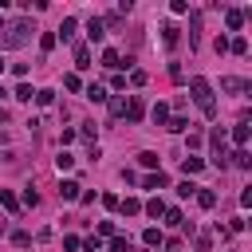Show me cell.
Wrapping results in <instances>:
<instances>
[{"label":"cell","instance_id":"cell-30","mask_svg":"<svg viewBox=\"0 0 252 252\" xmlns=\"http://www.w3.org/2000/svg\"><path fill=\"white\" fill-rule=\"evenodd\" d=\"M110 252H130V240L126 236H110Z\"/></svg>","mask_w":252,"mask_h":252},{"label":"cell","instance_id":"cell-24","mask_svg":"<svg viewBox=\"0 0 252 252\" xmlns=\"http://www.w3.org/2000/svg\"><path fill=\"white\" fill-rule=\"evenodd\" d=\"M161 217H165V224H173V228H181V224H185V217H181V209H165Z\"/></svg>","mask_w":252,"mask_h":252},{"label":"cell","instance_id":"cell-4","mask_svg":"<svg viewBox=\"0 0 252 252\" xmlns=\"http://www.w3.org/2000/svg\"><path fill=\"white\" fill-rule=\"evenodd\" d=\"M228 138L236 142V150H244V146H248V122H236V126L228 130Z\"/></svg>","mask_w":252,"mask_h":252},{"label":"cell","instance_id":"cell-5","mask_svg":"<svg viewBox=\"0 0 252 252\" xmlns=\"http://www.w3.org/2000/svg\"><path fill=\"white\" fill-rule=\"evenodd\" d=\"M126 114H130V122H142V114H146V102H142V98L134 94V98L126 102Z\"/></svg>","mask_w":252,"mask_h":252},{"label":"cell","instance_id":"cell-8","mask_svg":"<svg viewBox=\"0 0 252 252\" xmlns=\"http://www.w3.org/2000/svg\"><path fill=\"white\" fill-rule=\"evenodd\" d=\"M224 24H228V32H240V24H244V12H240V8H228V12H224Z\"/></svg>","mask_w":252,"mask_h":252},{"label":"cell","instance_id":"cell-22","mask_svg":"<svg viewBox=\"0 0 252 252\" xmlns=\"http://www.w3.org/2000/svg\"><path fill=\"white\" fill-rule=\"evenodd\" d=\"M228 158H232V165H240V169L252 165V154H248V150H236V154H228Z\"/></svg>","mask_w":252,"mask_h":252},{"label":"cell","instance_id":"cell-17","mask_svg":"<svg viewBox=\"0 0 252 252\" xmlns=\"http://www.w3.org/2000/svg\"><path fill=\"white\" fill-rule=\"evenodd\" d=\"M181 169H185V173H201V169H205V158H189V154H185Z\"/></svg>","mask_w":252,"mask_h":252},{"label":"cell","instance_id":"cell-13","mask_svg":"<svg viewBox=\"0 0 252 252\" xmlns=\"http://www.w3.org/2000/svg\"><path fill=\"white\" fill-rule=\"evenodd\" d=\"M118 209H122L126 217H138V213H142V201H138V197H126V201H118Z\"/></svg>","mask_w":252,"mask_h":252},{"label":"cell","instance_id":"cell-10","mask_svg":"<svg viewBox=\"0 0 252 252\" xmlns=\"http://www.w3.org/2000/svg\"><path fill=\"white\" fill-rule=\"evenodd\" d=\"M150 118H154V126H165V122H169V106H165V102H154Z\"/></svg>","mask_w":252,"mask_h":252},{"label":"cell","instance_id":"cell-42","mask_svg":"<svg viewBox=\"0 0 252 252\" xmlns=\"http://www.w3.org/2000/svg\"><path fill=\"white\" fill-rule=\"evenodd\" d=\"M0 28H4V16H0Z\"/></svg>","mask_w":252,"mask_h":252},{"label":"cell","instance_id":"cell-23","mask_svg":"<svg viewBox=\"0 0 252 252\" xmlns=\"http://www.w3.org/2000/svg\"><path fill=\"white\" fill-rule=\"evenodd\" d=\"M197 205H201V209H213V205H217V193H213V189H201V193H197Z\"/></svg>","mask_w":252,"mask_h":252},{"label":"cell","instance_id":"cell-25","mask_svg":"<svg viewBox=\"0 0 252 252\" xmlns=\"http://www.w3.org/2000/svg\"><path fill=\"white\" fill-rule=\"evenodd\" d=\"M12 94H16V98H20V102H32V98H35V91H32V87H28V83H20V87H16V91H12Z\"/></svg>","mask_w":252,"mask_h":252},{"label":"cell","instance_id":"cell-11","mask_svg":"<svg viewBox=\"0 0 252 252\" xmlns=\"http://www.w3.org/2000/svg\"><path fill=\"white\" fill-rule=\"evenodd\" d=\"M75 67H79V71H87V67H91V51H87V43H79V47H75Z\"/></svg>","mask_w":252,"mask_h":252},{"label":"cell","instance_id":"cell-38","mask_svg":"<svg viewBox=\"0 0 252 252\" xmlns=\"http://www.w3.org/2000/svg\"><path fill=\"white\" fill-rule=\"evenodd\" d=\"M98 236H114V220H98Z\"/></svg>","mask_w":252,"mask_h":252},{"label":"cell","instance_id":"cell-37","mask_svg":"<svg viewBox=\"0 0 252 252\" xmlns=\"http://www.w3.org/2000/svg\"><path fill=\"white\" fill-rule=\"evenodd\" d=\"M169 12H173V16H185V12H189V4H185V0H173V4H169Z\"/></svg>","mask_w":252,"mask_h":252},{"label":"cell","instance_id":"cell-1","mask_svg":"<svg viewBox=\"0 0 252 252\" xmlns=\"http://www.w3.org/2000/svg\"><path fill=\"white\" fill-rule=\"evenodd\" d=\"M189 94L197 98V106H201L205 118H217V102H213V83H209V79L193 75V79H189Z\"/></svg>","mask_w":252,"mask_h":252},{"label":"cell","instance_id":"cell-20","mask_svg":"<svg viewBox=\"0 0 252 252\" xmlns=\"http://www.w3.org/2000/svg\"><path fill=\"white\" fill-rule=\"evenodd\" d=\"M87 98H91V102H106V87L91 83V87H87Z\"/></svg>","mask_w":252,"mask_h":252},{"label":"cell","instance_id":"cell-40","mask_svg":"<svg viewBox=\"0 0 252 252\" xmlns=\"http://www.w3.org/2000/svg\"><path fill=\"white\" fill-rule=\"evenodd\" d=\"M110 114H126V98H114L110 102Z\"/></svg>","mask_w":252,"mask_h":252},{"label":"cell","instance_id":"cell-31","mask_svg":"<svg viewBox=\"0 0 252 252\" xmlns=\"http://www.w3.org/2000/svg\"><path fill=\"white\" fill-rule=\"evenodd\" d=\"M35 102H39V106H51V102H55V91H35Z\"/></svg>","mask_w":252,"mask_h":252},{"label":"cell","instance_id":"cell-19","mask_svg":"<svg viewBox=\"0 0 252 252\" xmlns=\"http://www.w3.org/2000/svg\"><path fill=\"white\" fill-rule=\"evenodd\" d=\"M102 67H122V55H118L114 47H106V51H102Z\"/></svg>","mask_w":252,"mask_h":252},{"label":"cell","instance_id":"cell-33","mask_svg":"<svg viewBox=\"0 0 252 252\" xmlns=\"http://www.w3.org/2000/svg\"><path fill=\"white\" fill-rule=\"evenodd\" d=\"M39 47L51 51V47H55V32H43V35H39Z\"/></svg>","mask_w":252,"mask_h":252},{"label":"cell","instance_id":"cell-27","mask_svg":"<svg viewBox=\"0 0 252 252\" xmlns=\"http://www.w3.org/2000/svg\"><path fill=\"white\" fill-rule=\"evenodd\" d=\"M63 87H67V91H83V79L71 71V75H63Z\"/></svg>","mask_w":252,"mask_h":252},{"label":"cell","instance_id":"cell-41","mask_svg":"<svg viewBox=\"0 0 252 252\" xmlns=\"http://www.w3.org/2000/svg\"><path fill=\"white\" fill-rule=\"evenodd\" d=\"M0 75H4V55H0Z\"/></svg>","mask_w":252,"mask_h":252},{"label":"cell","instance_id":"cell-26","mask_svg":"<svg viewBox=\"0 0 252 252\" xmlns=\"http://www.w3.org/2000/svg\"><path fill=\"white\" fill-rule=\"evenodd\" d=\"M228 51H236V55H248V39H244V35H236V39L228 43Z\"/></svg>","mask_w":252,"mask_h":252},{"label":"cell","instance_id":"cell-18","mask_svg":"<svg viewBox=\"0 0 252 252\" xmlns=\"http://www.w3.org/2000/svg\"><path fill=\"white\" fill-rule=\"evenodd\" d=\"M142 244H146V248H158V244H161V228H146V232H142Z\"/></svg>","mask_w":252,"mask_h":252},{"label":"cell","instance_id":"cell-29","mask_svg":"<svg viewBox=\"0 0 252 252\" xmlns=\"http://www.w3.org/2000/svg\"><path fill=\"white\" fill-rule=\"evenodd\" d=\"M185 126H189V122H185V118H181V114H177V118H169V122H165V130H169V134H181V130H185Z\"/></svg>","mask_w":252,"mask_h":252},{"label":"cell","instance_id":"cell-15","mask_svg":"<svg viewBox=\"0 0 252 252\" xmlns=\"http://www.w3.org/2000/svg\"><path fill=\"white\" fill-rule=\"evenodd\" d=\"M75 35V16H67L63 24H59V32H55V39H71Z\"/></svg>","mask_w":252,"mask_h":252},{"label":"cell","instance_id":"cell-3","mask_svg":"<svg viewBox=\"0 0 252 252\" xmlns=\"http://www.w3.org/2000/svg\"><path fill=\"white\" fill-rule=\"evenodd\" d=\"M209 142H213V165H217V169H224V165H228V134L217 126V130L209 134Z\"/></svg>","mask_w":252,"mask_h":252},{"label":"cell","instance_id":"cell-21","mask_svg":"<svg viewBox=\"0 0 252 252\" xmlns=\"http://www.w3.org/2000/svg\"><path fill=\"white\" fill-rule=\"evenodd\" d=\"M55 165H59V173H67V169L75 165V154H67V150H59V158H55Z\"/></svg>","mask_w":252,"mask_h":252},{"label":"cell","instance_id":"cell-12","mask_svg":"<svg viewBox=\"0 0 252 252\" xmlns=\"http://www.w3.org/2000/svg\"><path fill=\"white\" fill-rule=\"evenodd\" d=\"M0 205H4L8 213H20V201H16V193H12V189H0Z\"/></svg>","mask_w":252,"mask_h":252},{"label":"cell","instance_id":"cell-32","mask_svg":"<svg viewBox=\"0 0 252 252\" xmlns=\"http://www.w3.org/2000/svg\"><path fill=\"white\" fill-rule=\"evenodd\" d=\"M197 189H201V185H193V181H181V185H177V197H193Z\"/></svg>","mask_w":252,"mask_h":252},{"label":"cell","instance_id":"cell-16","mask_svg":"<svg viewBox=\"0 0 252 252\" xmlns=\"http://www.w3.org/2000/svg\"><path fill=\"white\" fill-rule=\"evenodd\" d=\"M177 39H181V35H177V28H173V24H165V28H161V43H165V47H177Z\"/></svg>","mask_w":252,"mask_h":252},{"label":"cell","instance_id":"cell-14","mask_svg":"<svg viewBox=\"0 0 252 252\" xmlns=\"http://www.w3.org/2000/svg\"><path fill=\"white\" fill-rule=\"evenodd\" d=\"M142 209H146V213H150V217H154V220H158V217H161V213H165V201H161V197H150V201H146V205H142Z\"/></svg>","mask_w":252,"mask_h":252},{"label":"cell","instance_id":"cell-36","mask_svg":"<svg viewBox=\"0 0 252 252\" xmlns=\"http://www.w3.org/2000/svg\"><path fill=\"white\" fill-rule=\"evenodd\" d=\"M12 244H16V248H28L32 236H28V232H12Z\"/></svg>","mask_w":252,"mask_h":252},{"label":"cell","instance_id":"cell-28","mask_svg":"<svg viewBox=\"0 0 252 252\" xmlns=\"http://www.w3.org/2000/svg\"><path fill=\"white\" fill-rule=\"evenodd\" d=\"M220 87H224V91H248L244 79H220Z\"/></svg>","mask_w":252,"mask_h":252},{"label":"cell","instance_id":"cell-35","mask_svg":"<svg viewBox=\"0 0 252 252\" xmlns=\"http://www.w3.org/2000/svg\"><path fill=\"white\" fill-rule=\"evenodd\" d=\"M24 205L35 209V205H39V193H35V189H24Z\"/></svg>","mask_w":252,"mask_h":252},{"label":"cell","instance_id":"cell-2","mask_svg":"<svg viewBox=\"0 0 252 252\" xmlns=\"http://www.w3.org/2000/svg\"><path fill=\"white\" fill-rule=\"evenodd\" d=\"M32 32H35V28H32L28 20H16V24H8V32L0 35V47H24Z\"/></svg>","mask_w":252,"mask_h":252},{"label":"cell","instance_id":"cell-39","mask_svg":"<svg viewBox=\"0 0 252 252\" xmlns=\"http://www.w3.org/2000/svg\"><path fill=\"white\" fill-rule=\"evenodd\" d=\"M83 248H87V252H98V248H102V240H98V236H87V240H83Z\"/></svg>","mask_w":252,"mask_h":252},{"label":"cell","instance_id":"cell-34","mask_svg":"<svg viewBox=\"0 0 252 252\" xmlns=\"http://www.w3.org/2000/svg\"><path fill=\"white\" fill-rule=\"evenodd\" d=\"M138 161H142L146 169H154V165H158V154H150V150H146V154H138Z\"/></svg>","mask_w":252,"mask_h":252},{"label":"cell","instance_id":"cell-6","mask_svg":"<svg viewBox=\"0 0 252 252\" xmlns=\"http://www.w3.org/2000/svg\"><path fill=\"white\" fill-rule=\"evenodd\" d=\"M165 185H169L165 173H150V177H142V189H154V193H158V189H165Z\"/></svg>","mask_w":252,"mask_h":252},{"label":"cell","instance_id":"cell-7","mask_svg":"<svg viewBox=\"0 0 252 252\" xmlns=\"http://www.w3.org/2000/svg\"><path fill=\"white\" fill-rule=\"evenodd\" d=\"M59 197H63V201H79V181H71V177L59 181Z\"/></svg>","mask_w":252,"mask_h":252},{"label":"cell","instance_id":"cell-9","mask_svg":"<svg viewBox=\"0 0 252 252\" xmlns=\"http://www.w3.org/2000/svg\"><path fill=\"white\" fill-rule=\"evenodd\" d=\"M102 35H106V32H102V20H98V16H91V24H87V39H91V43H98Z\"/></svg>","mask_w":252,"mask_h":252}]
</instances>
